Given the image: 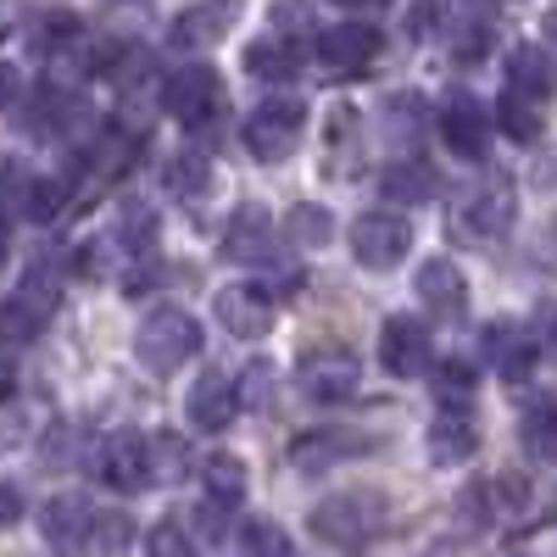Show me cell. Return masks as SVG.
Segmentation results:
<instances>
[{
	"label": "cell",
	"instance_id": "1",
	"mask_svg": "<svg viewBox=\"0 0 557 557\" xmlns=\"http://www.w3.org/2000/svg\"><path fill=\"white\" fill-rule=\"evenodd\" d=\"M307 530L323 546H362V541H374L385 530V496L380 491H341V496L312 507Z\"/></svg>",
	"mask_w": 557,
	"mask_h": 557
},
{
	"label": "cell",
	"instance_id": "2",
	"mask_svg": "<svg viewBox=\"0 0 557 557\" xmlns=\"http://www.w3.org/2000/svg\"><path fill=\"white\" fill-rule=\"evenodd\" d=\"M134 351L151 374H173V368H184L201 351V330L184 307H157V312H146V323H139Z\"/></svg>",
	"mask_w": 557,
	"mask_h": 557
},
{
	"label": "cell",
	"instance_id": "3",
	"mask_svg": "<svg viewBox=\"0 0 557 557\" xmlns=\"http://www.w3.org/2000/svg\"><path fill=\"white\" fill-rule=\"evenodd\" d=\"M246 151L257 162H285L296 146H301V134H307V107L301 101H262L251 117H246Z\"/></svg>",
	"mask_w": 557,
	"mask_h": 557
},
{
	"label": "cell",
	"instance_id": "4",
	"mask_svg": "<svg viewBox=\"0 0 557 557\" xmlns=\"http://www.w3.org/2000/svg\"><path fill=\"white\" fill-rule=\"evenodd\" d=\"M412 251V223L401 212H362L351 223V257L374 273H391Z\"/></svg>",
	"mask_w": 557,
	"mask_h": 557
},
{
	"label": "cell",
	"instance_id": "5",
	"mask_svg": "<svg viewBox=\"0 0 557 557\" xmlns=\"http://www.w3.org/2000/svg\"><path fill=\"white\" fill-rule=\"evenodd\" d=\"M162 101H168V112L184 123V128H201V123H212L218 117V107H223V78L212 73V67H178L173 78H168V89H162Z\"/></svg>",
	"mask_w": 557,
	"mask_h": 557
},
{
	"label": "cell",
	"instance_id": "6",
	"mask_svg": "<svg viewBox=\"0 0 557 557\" xmlns=\"http://www.w3.org/2000/svg\"><path fill=\"white\" fill-rule=\"evenodd\" d=\"M380 28L374 23H335V28H323L318 34V62H323V73H335V78H351V73H362L368 62L380 57Z\"/></svg>",
	"mask_w": 557,
	"mask_h": 557
},
{
	"label": "cell",
	"instance_id": "7",
	"mask_svg": "<svg viewBox=\"0 0 557 557\" xmlns=\"http://www.w3.org/2000/svg\"><path fill=\"white\" fill-rule=\"evenodd\" d=\"M301 385H307L312 401H351L357 385H362V362H357V351H341V346L307 351L301 357Z\"/></svg>",
	"mask_w": 557,
	"mask_h": 557
},
{
	"label": "cell",
	"instance_id": "8",
	"mask_svg": "<svg viewBox=\"0 0 557 557\" xmlns=\"http://www.w3.org/2000/svg\"><path fill=\"white\" fill-rule=\"evenodd\" d=\"M96 469L112 491H146L151 485V441H139V435H107L101 451H96Z\"/></svg>",
	"mask_w": 557,
	"mask_h": 557
},
{
	"label": "cell",
	"instance_id": "9",
	"mask_svg": "<svg viewBox=\"0 0 557 557\" xmlns=\"http://www.w3.org/2000/svg\"><path fill=\"white\" fill-rule=\"evenodd\" d=\"M212 312H218V323L235 341H257V335H268V323H273V296L262 285H228V290L212 296Z\"/></svg>",
	"mask_w": 557,
	"mask_h": 557
},
{
	"label": "cell",
	"instance_id": "10",
	"mask_svg": "<svg viewBox=\"0 0 557 557\" xmlns=\"http://www.w3.org/2000/svg\"><path fill=\"white\" fill-rule=\"evenodd\" d=\"M240 17V0H196V7H184L168 28V39L178 45V51H207V45H218L228 28H235Z\"/></svg>",
	"mask_w": 557,
	"mask_h": 557
},
{
	"label": "cell",
	"instance_id": "11",
	"mask_svg": "<svg viewBox=\"0 0 557 557\" xmlns=\"http://www.w3.org/2000/svg\"><path fill=\"white\" fill-rule=\"evenodd\" d=\"M362 451H368V435H357V430H307L290 441V469L323 474V469H335L346 457H362Z\"/></svg>",
	"mask_w": 557,
	"mask_h": 557
},
{
	"label": "cell",
	"instance_id": "12",
	"mask_svg": "<svg viewBox=\"0 0 557 557\" xmlns=\"http://www.w3.org/2000/svg\"><path fill=\"white\" fill-rule=\"evenodd\" d=\"M491 112L474 101V96H451L446 101V112H441V134H446V146L457 151V157H469V162H480L485 151H491Z\"/></svg>",
	"mask_w": 557,
	"mask_h": 557
},
{
	"label": "cell",
	"instance_id": "13",
	"mask_svg": "<svg viewBox=\"0 0 557 557\" xmlns=\"http://www.w3.org/2000/svg\"><path fill=\"white\" fill-rule=\"evenodd\" d=\"M51 307H57V290H39V278H28V285L0 307V346H28L45 330Z\"/></svg>",
	"mask_w": 557,
	"mask_h": 557
},
{
	"label": "cell",
	"instance_id": "14",
	"mask_svg": "<svg viewBox=\"0 0 557 557\" xmlns=\"http://www.w3.org/2000/svg\"><path fill=\"white\" fill-rule=\"evenodd\" d=\"M380 362L396 380H412L418 368H430V330L412 323V318H391L380 330Z\"/></svg>",
	"mask_w": 557,
	"mask_h": 557
},
{
	"label": "cell",
	"instance_id": "15",
	"mask_svg": "<svg viewBox=\"0 0 557 557\" xmlns=\"http://www.w3.org/2000/svg\"><path fill=\"white\" fill-rule=\"evenodd\" d=\"M530 507V480L524 474H502V480H485L462 496V513L474 524H491V519H519Z\"/></svg>",
	"mask_w": 557,
	"mask_h": 557
},
{
	"label": "cell",
	"instance_id": "16",
	"mask_svg": "<svg viewBox=\"0 0 557 557\" xmlns=\"http://www.w3.org/2000/svg\"><path fill=\"white\" fill-rule=\"evenodd\" d=\"M240 407V385L235 380H223V374H201L190 385V401H184V412H190V424L196 430H228V418H235Z\"/></svg>",
	"mask_w": 557,
	"mask_h": 557
},
{
	"label": "cell",
	"instance_id": "17",
	"mask_svg": "<svg viewBox=\"0 0 557 557\" xmlns=\"http://www.w3.org/2000/svg\"><path fill=\"white\" fill-rule=\"evenodd\" d=\"M462 228L469 235H480V240H496V235H507L513 228V184H485V190H474L469 201H462Z\"/></svg>",
	"mask_w": 557,
	"mask_h": 557
},
{
	"label": "cell",
	"instance_id": "18",
	"mask_svg": "<svg viewBox=\"0 0 557 557\" xmlns=\"http://www.w3.org/2000/svg\"><path fill=\"white\" fill-rule=\"evenodd\" d=\"M418 296H424V307L435 318H462V307H469V278L457 273V262L430 257L424 268H418Z\"/></svg>",
	"mask_w": 557,
	"mask_h": 557
},
{
	"label": "cell",
	"instance_id": "19",
	"mask_svg": "<svg viewBox=\"0 0 557 557\" xmlns=\"http://www.w3.org/2000/svg\"><path fill=\"white\" fill-rule=\"evenodd\" d=\"M268 251H273V218H268V207H240L235 218H228V228H223V257L262 262Z\"/></svg>",
	"mask_w": 557,
	"mask_h": 557
},
{
	"label": "cell",
	"instance_id": "20",
	"mask_svg": "<svg viewBox=\"0 0 557 557\" xmlns=\"http://www.w3.org/2000/svg\"><path fill=\"white\" fill-rule=\"evenodd\" d=\"M485 351H491L502 380H530V368L541 357V346L519 330V323H491V330H485Z\"/></svg>",
	"mask_w": 557,
	"mask_h": 557
},
{
	"label": "cell",
	"instance_id": "21",
	"mask_svg": "<svg viewBox=\"0 0 557 557\" xmlns=\"http://www.w3.org/2000/svg\"><path fill=\"white\" fill-rule=\"evenodd\" d=\"M89 524H96V513H89V502L84 496H57V502H45V513H39V530L51 546L73 552L89 541Z\"/></svg>",
	"mask_w": 557,
	"mask_h": 557
},
{
	"label": "cell",
	"instance_id": "22",
	"mask_svg": "<svg viewBox=\"0 0 557 557\" xmlns=\"http://www.w3.org/2000/svg\"><path fill=\"white\" fill-rule=\"evenodd\" d=\"M480 451V424H474V418L469 412H441L435 418V424H430V457L435 462H469Z\"/></svg>",
	"mask_w": 557,
	"mask_h": 557
},
{
	"label": "cell",
	"instance_id": "23",
	"mask_svg": "<svg viewBox=\"0 0 557 557\" xmlns=\"http://www.w3.org/2000/svg\"><path fill=\"white\" fill-rule=\"evenodd\" d=\"M246 73L268 78V84H285L301 73V51H296V39L290 34H273V39H257L246 45Z\"/></svg>",
	"mask_w": 557,
	"mask_h": 557
},
{
	"label": "cell",
	"instance_id": "24",
	"mask_svg": "<svg viewBox=\"0 0 557 557\" xmlns=\"http://www.w3.org/2000/svg\"><path fill=\"white\" fill-rule=\"evenodd\" d=\"M507 89H519V96H530V101H546V96H552L546 51H535V45H519V51L507 57Z\"/></svg>",
	"mask_w": 557,
	"mask_h": 557
},
{
	"label": "cell",
	"instance_id": "25",
	"mask_svg": "<svg viewBox=\"0 0 557 557\" xmlns=\"http://www.w3.org/2000/svg\"><path fill=\"white\" fill-rule=\"evenodd\" d=\"M73 117H78V101L67 96V89L39 84V96H34V107H28V128H34V134H62Z\"/></svg>",
	"mask_w": 557,
	"mask_h": 557
},
{
	"label": "cell",
	"instance_id": "26",
	"mask_svg": "<svg viewBox=\"0 0 557 557\" xmlns=\"http://www.w3.org/2000/svg\"><path fill=\"white\" fill-rule=\"evenodd\" d=\"M207 496L218 507H240L246 502V462L240 457H207Z\"/></svg>",
	"mask_w": 557,
	"mask_h": 557
},
{
	"label": "cell",
	"instance_id": "27",
	"mask_svg": "<svg viewBox=\"0 0 557 557\" xmlns=\"http://www.w3.org/2000/svg\"><path fill=\"white\" fill-rule=\"evenodd\" d=\"M496 123H502V134H513V139H535L541 134V101L507 89V96L496 101Z\"/></svg>",
	"mask_w": 557,
	"mask_h": 557
},
{
	"label": "cell",
	"instance_id": "28",
	"mask_svg": "<svg viewBox=\"0 0 557 557\" xmlns=\"http://www.w3.org/2000/svg\"><path fill=\"white\" fill-rule=\"evenodd\" d=\"M139 157V139L134 134H123V128H107L101 139H96V151H89V162H96V173L101 178H117V173H128V162Z\"/></svg>",
	"mask_w": 557,
	"mask_h": 557
},
{
	"label": "cell",
	"instance_id": "29",
	"mask_svg": "<svg viewBox=\"0 0 557 557\" xmlns=\"http://www.w3.org/2000/svg\"><path fill=\"white\" fill-rule=\"evenodd\" d=\"M84 546L96 552V557H123V552L134 546V519H128V513H96Z\"/></svg>",
	"mask_w": 557,
	"mask_h": 557
},
{
	"label": "cell",
	"instance_id": "30",
	"mask_svg": "<svg viewBox=\"0 0 557 557\" xmlns=\"http://www.w3.org/2000/svg\"><path fill=\"white\" fill-rule=\"evenodd\" d=\"M524 446L546 462H557V401H535L524 412Z\"/></svg>",
	"mask_w": 557,
	"mask_h": 557
},
{
	"label": "cell",
	"instance_id": "31",
	"mask_svg": "<svg viewBox=\"0 0 557 557\" xmlns=\"http://www.w3.org/2000/svg\"><path fill=\"white\" fill-rule=\"evenodd\" d=\"M385 196H391V201H430V196H435V173L418 168V162L391 168V173H385Z\"/></svg>",
	"mask_w": 557,
	"mask_h": 557
},
{
	"label": "cell",
	"instance_id": "32",
	"mask_svg": "<svg viewBox=\"0 0 557 557\" xmlns=\"http://www.w3.org/2000/svg\"><path fill=\"white\" fill-rule=\"evenodd\" d=\"M62 207H67V184H62V178H34L17 212H23V218H34V223H51Z\"/></svg>",
	"mask_w": 557,
	"mask_h": 557
},
{
	"label": "cell",
	"instance_id": "33",
	"mask_svg": "<svg viewBox=\"0 0 557 557\" xmlns=\"http://www.w3.org/2000/svg\"><path fill=\"white\" fill-rule=\"evenodd\" d=\"M207 184H212V168H207V157H173L168 162V190L173 196H207Z\"/></svg>",
	"mask_w": 557,
	"mask_h": 557
},
{
	"label": "cell",
	"instance_id": "34",
	"mask_svg": "<svg viewBox=\"0 0 557 557\" xmlns=\"http://www.w3.org/2000/svg\"><path fill=\"white\" fill-rule=\"evenodd\" d=\"M240 546H246V557H290V535L278 530L273 519H251L240 530Z\"/></svg>",
	"mask_w": 557,
	"mask_h": 557
},
{
	"label": "cell",
	"instance_id": "35",
	"mask_svg": "<svg viewBox=\"0 0 557 557\" xmlns=\"http://www.w3.org/2000/svg\"><path fill=\"white\" fill-rule=\"evenodd\" d=\"M285 228H290L296 246H323V240H330V212H323V207H290Z\"/></svg>",
	"mask_w": 557,
	"mask_h": 557
},
{
	"label": "cell",
	"instance_id": "36",
	"mask_svg": "<svg viewBox=\"0 0 557 557\" xmlns=\"http://www.w3.org/2000/svg\"><path fill=\"white\" fill-rule=\"evenodd\" d=\"M435 391H441V401H469L474 396V362H462V357L441 362L435 368Z\"/></svg>",
	"mask_w": 557,
	"mask_h": 557
},
{
	"label": "cell",
	"instance_id": "37",
	"mask_svg": "<svg viewBox=\"0 0 557 557\" xmlns=\"http://www.w3.org/2000/svg\"><path fill=\"white\" fill-rule=\"evenodd\" d=\"M78 34V17L73 12H45V17H34V51H57V45H67Z\"/></svg>",
	"mask_w": 557,
	"mask_h": 557
},
{
	"label": "cell",
	"instance_id": "38",
	"mask_svg": "<svg viewBox=\"0 0 557 557\" xmlns=\"http://www.w3.org/2000/svg\"><path fill=\"white\" fill-rule=\"evenodd\" d=\"M117 240L139 257V251H151V240H157V212H146V207H128L123 212V223H117Z\"/></svg>",
	"mask_w": 557,
	"mask_h": 557
},
{
	"label": "cell",
	"instance_id": "39",
	"mask_svg": "<svg viewBox=\"0 0 557 557\" xmlns=\"http://www.w3.org/2000/svg\"><path fill=\"white\" fill-rule=\"evenodd\" d=\"M146 557H196V546H190V535H184L173 519H162V524L146 535Z\"/></svg>",
	"mask_w": 557,
	"mask_h": 557
},
{
	"label": "cell",
	"instance_id": "40",
	"mask_svg": "<svg viewBox=\"0 0 557 557\" xmlns=\"http://www.w3.org/2000/svg\"><path fill=\"white\" fill-rule=\"evenodd\" d=\"M530 323H535V346H541V357L557 362V301H541Z\"/></svg>",
	"mask_w": 557,
	"mask_h": 557
},
{
	"label": "cell",
	"instance_id": "41",
	"mask_svg": "<svg viewBox=\"0 0 557 557\" xmlns=\"http://www.w3.org/2000/svg\"><path fill=\"white\" fill-rule=\"evenodd\" d=\"M435 7H441V0H418V7L407 12V34H412V39H424V34H430V23H435Z\"/></svg>",
	"mask_w": 557,
	"mask_h": 557
},
{
	"label": "cell",
	"instance_id": "42",
	"mask_svg": "<svg viewBox=\"0 0 557 557\" xmlns=\"http://www.w3.org/2000/svg\"><path fill=\"white\" fill-rule=\"evenodd\" d=\"M17 519H23V496H17L12 485H0V530L17 524Z\"/></svg>",
	"mask_w": 557,
	"mask_h": 557
},
{
	"label": "cell",
	"instance_id": "43",
	"mask_svg": "<svg viewBox=\"0 0 557 557\" xmlns=\"http://www.w3.org/2000/svg\"><path fill=\"white\" fill-rule=\"evenodd\" d=\"M17 101V67H7V62H0V112H7Z\"/></svg>",
	"mask_w": 557,
	"mask_h": 557
},
{
	"label": "cell",
	"instance_id": "44",
	"mask_svg": "<svg viewBox=\"0 0 557 557\" xmlns=\"http://www.w3.org/2000/svg\"><path fill=\"white\" fill-rule=\"evenodd\" d=\"M12 385H17V374H12V362H7V357H0V401H7V396H12Z\"/></svg>",
	"mask_w": 557,
	"mask_h": 557
},
{
	"label": "cell",
	"instance_id": "45",
	"mask_svg": "<svg viewBox=\"0 0 557 557\" xmlns=\"http://www.w3.org/2000/svg\"><path fill=\"white\" fill-rule=\"evenodd\" d=\"M335 7H351V12H362V7H385V0H335Z\"/></svg>",
	"mask_w": 557,
	"mask_h": 557
},
{
	"label": "cell",
	"instance_id": "46",
	"mask_svg": "<svg viewBox=\"0 0 557 557\" xmlns=\"http://www.w3.org/2000/svg\"><path fill=\"white\" fill-rule=\"evenodd\" d=\"M7 251H12V240H7V223H0V262H7Z\"/></svg>",
	"mask_w": 557,
	"mask_h": 557
},
{
	"label": "cell",
	"instance_id": "47",
	"mask_svg": "<svg viewBox=\"0 0 557 557\" xmlns=\"http://www.w3.org/2000/svg\"><path fill=\"white\" fill-rule=\"evenodd\" d=\"M552 513H557V502H552Z\"/></svg>",
	"mask_w": 557,
	"mask_h": 557
}]
</instances>
